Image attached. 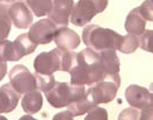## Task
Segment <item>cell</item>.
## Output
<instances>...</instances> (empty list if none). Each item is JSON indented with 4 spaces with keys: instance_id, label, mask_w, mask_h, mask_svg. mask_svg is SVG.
I'll return each instance as SVG.
<instances>
[{
    "instance_id": "1",
    "label": "cell",
    "mask_w": 153,
    "mask_h": 120,
    "mask_svg": "<svg viewBox=\"0 0 153 120\" xmlns=\"http://www.w3.org/2000/svg\"><path fill=\"white\" fill-rule=\"evenodd\" d=\"M70 82L78 86H91L96 82L112 76L100 53L90 48L79 51L76 62L70 70Z\"/></svg>"
},
{
    "instance_id": "2",
    "label": "cell",
    "mask_w": 153,
    "mask_h": 120,
    "mask_svg": "<svg viewBox=\"0 0 153 120\" xmlns=\"http://www.w3.org/2000/svg\"><path fill=\"white\" fill-rule=\"evenodd\" d=\"M76 55L73 51H65L56 46L51 51L37 55L33 62V69L41 75H54L56 71L70 72L76 62Z\"/></svg>"
},
{
    "instance_id": "3",
    "label": "cell",
    "mask_w": 153,
    "mask_h": 120,
    "mask_svg": "<svg viewBox=\"0 0 153 120\" xmlns=\"http://www.w3.org/2000/svg\"><path fill=\"white\" fill-rule=\"evenodd\" d=\"M121 39L122 36L117 31L96 24H87L82 30L83 44L97 53L108 49L118 51Z\"/></svg>"
},
{
    "instance_id": "4",
    "label": "cell",
    "mask_w": 153,
    "mask_h": 120,
    "mask_svg": "<svg viewBox=\"0 0 153 120\" xmlns=\"http://www.w3.org/2000/svg\"><path fill=\"white\" fill-rule=\"evenodd\" d=\"M86 94L85 86L72 85L68 82L56 81L54 87L46 93V100L55 109L68 107L72 102L76 101Z\"/></svg>"
},
{
    "instance_id": "5",
    "label": "cell",
    "mask_w": 153,
    "mask_h": 120,
    "mask_svg": "<svg viewBox=\"0 0 153 120\" xmlns=\"http://www.w3.org/2000/svg\"><path fill=\"white\" fill-rule=\"evenodd\" d=\"M120 82L121 78L119 73L108 76V78L89 86L86 90V95L96 105L110 103L115 98L118 89L120 87Z\"/></svg>"
},
{
    "instance_id": "6",
    "label": "cell",
    "mask_w": 153,
    "mask_h": 120,
    "mask_svg": "<svg viewBox=\"0 0 153 120\" xmlns=\"http://www.w3.org/2000/svg\"><path fill=\"white\" fill-rule=\"evenodd\" d=\"M108 0H79L74 4L71 13L70 23L76 26H85L96 15L106 9Z\"/></svg>"
},
{
    "instance_id": "7",
    "label": "cell",
    "mask_w": 153,
    "mask_h": 120,
    "mask_svg": "<svg viewBox=\"0 0 153 120\" xmlns=\"http://www.w3.org/2000/svg\"><path fill=\"white\" fill-rule=\"evenodd\" d=\"M9 82L14 89L21 95H24L27 92L37 89V81L34 73H31L30 70L22 64H17L8 73Z\"/></svg>"
},
{
    "instance_id": "8",
    "label": "cell",
    "mask_w": 153,
    "mask_h": 120,
    "mask_svg": "<svg viewBox=\"0 0 153 120\" xmlns=\"http://www.w3.org/2000/svg\"><path fill=\"white\" fill-rule=\"evenodd\" d=\"M57 28V24L48 17V19H39L38 22L33 23L30 26V30L27 33L30 38L37 45H47L54 41Z\"/></svg>"
},
{
    "instance_id": "9",
    "label": "cell",
    "mask_w": 153,
    "mask_h": 120,
    "mask_svg": "<svg viewBox=\"0 0 153 120\" xmlns=\"http://www.w3.org/2000/svg\"><path fill=\"white\" fill-rule=\"evenodd\" d=\"M125 97L130 107L140 110L153 107V92L140 85H129L125 92Z\"/></svg>"
},
{
    "instance_id": "10",
    "label": "cell",
    "mask_w": 153,
    "mask_h": 120,
    "mask_svg": "<svg viewBox=\"0 0 153 120\" xmlns=\"http://www.w3.org/2000/svg\"><path fill=\"white\" fill-rule=\"evenodd\" d=\"M8 13L13 24L17 29H30V26L33 24L34 14L32 13L24 0H13Z\"/></svg>"
},
{
    "instance_id": "11",
    "label": "cell",
    "mask_w": 153,
    "mask_h": 120,
    "mask_svg": "<svg viewBox=\"0 0 153 120\" xmlns=\"http://www.w3.org/2000/svg\"><path fill=\"white\" fill-rule=\"evenodd\" d=\"M73 6V0H53V6L48 14V17L54 21L58 26H68L70 23Z\"/></svg>"
},
{
    "instance_id": "12",
    "label": "cell",
    "mask_w": 153,
    "mask_h": 120,
    "mask_svg": "<svg viewBox=\"0 0 153 120\" xmlns=\"http://www.w3.org/2000/svg\"><path fill=\"white\" fill-rule=\"evenodd\" d=\"M54 42L56 44L57 47L62 49L74 51L80 46L81 39L74 30H72L68 26H58L55 38H54Z\"/></svg>"
},
{
    "instance_id": "13",
    "label": "cell",
    "mask_w": 153,
    "mask_h": 120,
    "mask_svg": "<svg viewBox=\"0 0 153 120\" xmlns=\"http://www.w3.org/2000/svg\"><path fill=\"white\" fill-rule=\"evenodd\" d=\"M21 94H19L9 83H4L0 87V114L14 111L19 104Z\"/></svg>"
},
{
    "instance_id": "14",
    "label": "cell",
    "mask_w": 153,
    "mask_h": 120,
    "mask_svg": "<svg viewBox=\"0 0 153 120\" xmlns=\"http://www.w3.org/2000/svg\"><path fill=\"white\" fill-rule=\"evenodd\" d=\"M146 22L147 21L140 14L138 7H136L128 13L126 21H125V29L128 33L140 37L145 31Z\"/></svg>"
},
{
    "instance_id": "15",
    "label": "cell",
    "mask_w": 153,
    "mask_h": 120,
    "mask_svg": "<svg viewBox=\"0 0 153 120\" xmlns=\"http://www.w3.org/2000/svg\"><path fill=\"white\" fill-rule=\"evenodd\" d=\"M42 104H44V96L38 89L27 92L22 97V109L27 114L38 113L42 107Z\"/></svg>"
},
{
    "instance_id": "16",
    "label": "cell",
    "mask_w": 153,
    "mask_h": 120,
    "mask_svg": "<svg viewBox=\"0 0 153 120\" xmlns=\"http://www.w3.org/2000/svg\"><path fill=\"white\" fill-rule=\"evenodd\" d=\"M13 4V0H0V41L7 39L12 29V19L8 9Z\"/></svg>"
},
{
    "instance_id": "17",
    "label": "cell",
    "mask_w": 153,
    "mask_h": 120,
    "mask_svg": "<svg viewBox=\"0 0 153 120\" xmlns=\"http://www.w3.org/2000/svg\"><path fill=\"white\" fill-rule=\"evenodd\" d=\"M15 49L17 51L19 56L22 57L30 55L33 51H36V48L38 47V45L36 44L29 36V33H22L21 36H19L17 38L13 41Z\"/></svg>"
},
{
    "instance_id": "18",
    "label": "cell",
    "mask_w": 153,
    "mask_h": 120,
    "mask_svg": "<svg viewBox=\"0 0 153 120\" xmlns=\"http://www.w3.org/2000/svg\"><path fill=\"white\" fill-rule=\"evenodd\" d=\"M96 104H94L93 102L88 98V96L85 94L83 96H81L80 98H78L76 101L72 102L71 104L68 105V110L70 111L71 113L73 114V117H79L82 114L87 113L90 109L95 107Z\"/></svg>"
},
{
    "instance_id": "19",
    "label": "cell",
    "mask_w": 153,
    "mask_h": 120,
    "mask_svg": "<svg viewBox=\"0 0 153 120\" xmlns=\"http://www.w3.org/2000/svg\"><path fill=\"white\" fill-rule=\"evenodd\" d=\"M24 1L37 17H44L48 15L53 6V0H24Z\"/></svg>"
},
{
    "instance_id": "20",
    "label": "cell",
    "mask_w": 153,
    "mask_h": 120,
    "mask_svg": "<svg viewBox=\"0 0 153 120\" xmlns=\"http://www.w3.org/2000/svg\"><path fill=\"white\" fill-rule=\"evenodd\" d=\"M0 60L6 62H16L21 60V57L19 56L17 51L15 49L13 41L7 39L0 41Z\"/></svg>"
},
{
    "instance_id": "21",
    "label": "cell",
    "mask_w": 153,
    "mask_h": 120,
    "mask_svg": "<svg viewBox=\"0 0 153 120\" xmlns=\"http://www.w3.org/2000/svg\"><path fill=\"white\" fill-rule=\"evenodd\" d=\"M140 47V39L137 36L127 33L126 36H122V39L119 45L118 51L122 54H133Z\"/></svg>"
},
{
    "instance_id": "22",
    "label": "cell",
    "mask_w": 153,
    "mask_h": 120,
    "mask_svg": "<svg viewBox=\"0 0 153 120\" xmlns=\"http://www.w3.org/2000/svg\"><path fill=\"white\" fill-rule=\"evenodd\" d=\"M34 77H36V81H37V89L45 94L54 87V85L56 82L54 75H41V73L36 72Z\"/></svg>"
},
{
    "instance_id": "23",
    "label": "cell",
    "mask_w": 153,
    "mask_h": 120,
    "mask_svg": "<svg viewBox=\"0 0 153 120\" xmlns=\"http://www.w3.org/2000/svg\"><path fill=\"white\" fill-rule=\"evenodd\" d=\"M140 47L143 51L153 54V30H145L140 37Z\"/></svg>"
},
{
    "instance_id": "24",
    "label": "cell",
    "mask_w": 153,
    "mask_h": 120,
    "mask_svg": "<svg viewBox=\"0 0 153 120\" xmlns=\"http://www.w3.org/2000/svg\"><path fill=\"white\" fill-rule=\"evenodd\" d=\"M108 118V111L104 107H100L97 105H95L93 109H90L87 112V116H86V120H106Z\"/></svg>"
},
{
    "instance_id": "25",
    "label": "cell",
    "mask_w": 153,
    "mask_h": 120,
    "mask_svg": "<svg viewBox=\"0 0 153 120\" xmlns=\"http://www.w3.org/2000/svg\"><path fill=\"white\" fill-rule=\"evenodd\" d=\"M140 112H142V110H140V109L130 107L125 109V110H122L118 118L120 120H140Z\"/></svg>"
},
{
    "instance_id": "26",
    "label": "cell",
    "mask_w": 153,
    "mask_h": 120,
    "mask_svg": "<svg viewBox=\"0 0 153 120\" xmlns=\"http://www.w3.org/2000/svg\"><path fill=\"white\" fill-rule=\"evenodd\" d=\"M138 9H140V14L143 15V17L146 21L153 22V2L151 0L143 1V4L138 7Z\"/></svg>"
},
{
    "instance_id": "27",
    "label": "cell",
    "mask_w": 153,
    "mask_h": 120,
    "mask_svg": "<svg viewBox=\"0 0 153 120\" xmlns=\"http://www.w3.org/2000/svg\"><path fill=\"white\" fill-rule=\"evenodd\" d=\"M140 120H153V107L142 110Z\"/></svg>"
},
{
    "instance_id": "28",
    "label": "cell",
    "mask_w": 153,
    "mask_h": 120,
    "mask_svg": "<svg viewBox=\"0 0 153 120\" xmlns=\"http://www.w3.org/2000/svg\"><path fill=\"white\" fill-rule=\"evenodd\" d=\"M74 118L73 117V114L71 113L69 110H66V111H63V112H59V113L55 114L54 116V120H57V119H64V120H72Z\"/></svg>"
},
{
    "instance_id": "29",
    "label": "cell",
    "mask_w": 153,
    "mask_h": 120,
    "mask_svg": "<svg viewBox=\"0 0 153 120\" xmlns=\"http://www.w3.org/2000/svg\"><path fill=\"white\" fill-rule=\"evenodd\" d=\"M7 73V62L0 60V81L5 78Z\"/></svg>"
},
{
    "instance_id": "30",
    "label": "cell",
    "mask_w": 153,
    "mask_h": 120,
    "mask_svg": "<svg viewBox=\"0 0 153 120\" xmlns=\"http://www.w3.org/2000/svg\"><path fill=\"white\" fill-rule=\"evenodd\" d=\"M151 1H152V2H153V0H151Z\"/></svg>"
}]
</instances>
